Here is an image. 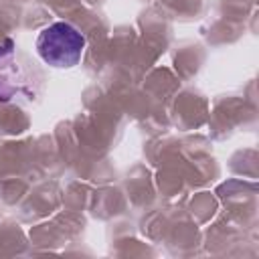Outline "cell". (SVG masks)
I'll list each match as a JSON object with an SVG mask.
<instances>
[{"instance_id":"cell-1","label":"cell","mask_w":259,"mask_h":259,"mask_svg":"<svg viewBox=\"0 0 259 259\" xmlns=\"http://www.w3.org/2000/svg\"><path fill=\"white\" fill-rule=\"evenodd\" d=\"M36 53L38 57L55 67V69H71L79 65L83 51H85V36L83 32L73 26L71 22H53L45 26L36 36Z\"/></svg>"}]
</instances>
